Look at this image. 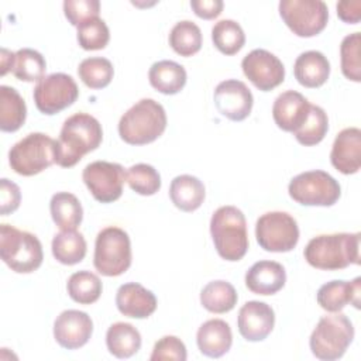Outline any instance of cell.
I'll return each mask as SVG.
<instances>
[{
  "instance_id": "1",
  "label": "cell",
  "mask_w": 361,
  "mask_h": 361,
  "mask_svg": "<svg viewBox=\"0 0 361 361\" xmlns=\"http://www.w3.org/2000/svg\"><path fill=\"white\" fill-rule=\"evenodd\" d=\"M103 140L102 124L87 113L68 117L56 140L55 164L62 168L76 165L87 152L94 151Z\"/></svg>"
},
{
  "instance_id": "2",
  "label": "cell",
  "mask_w": 361,
  "mask_h": 361,
  "mask_svg": "<svg viewBox=\"0 0 361 361\" xmlns=\"http://www.w3.org/2000/svg\"><path fill=\"white\" fill-rule=\"evenodd\" d=\"M360 233H334L313 237L303 255L309 265L322 271H338L360 264Z\"/></svg>"
},
{
  "instance_id": "3",
  "label": "cell",
  "mask_w": 361,
  "mask_h": 361,
  "mask_svg": "<svg viewBox=\"0 0 361 361\" xmlns=\"http://www.w3.org/2000/svg\"><path fill=\"white\" fill-rule=\"evenodd\" d=\"M165 128V109L154 99H141L118 121V135L130 145L149 144L159 138Z\"/></svg>"
},
{
  "instance_id": "4",
  "label": "cell",
  "mask_w": 361,
  "mask_h": 361,
  "mask_svg": "<svg viewBox=\"0 0 361 361\" xmlns=\"http://www.w3.org/2000/svg\"><path fill=\"white\" fill-rule=\"evenodd\" d=\"M210 234L217 254L226 261H240L248 251L245 216L235 206H221L213 213Z\"/></svg>"
},
{
  "instance_id": "5",
  "label": "cell",
  "mask_w": 361,
  "mask_h": 361,
  "mask_svg": "<svg viewBox=\"0 0 361 361\" xmlns=\"http://www.w3.org/2000/svg\"><path fill=\"white\" fill-rule=\"evenodd\" d=\"M0 257L17 274L37 271L44 259L42 245L37 235L10 224L0 226Z\"/></svg>"
},
{
  "instance_id": "6",
  "label": "cell",
  "mask_w": 361,
  "mask_h": 361,
  "mask_svg": "<svg viewBox=\"0 0 361 361\" xmlns=\"http://www.w3.org/2000/svg\"><path fill=\"white\" fill-rule=\"evenodd\" d=\"M354 338L351 320L343 313L323 316L310 334L312 354L323 361H334L344 355Z\"/></svg>"
},
{
  "instance_id": "7",
  "label": "cell",
  "mask_w": 361,
  "mask_h": 361,
  "mask_svg": "<svg viewBox=\"0 0 361 361\" xmlns=\"http://www.w3.org/2000/svg\"><path fill=\"white\" fill-rule=\"evenodd\" d=\"M56 141L44 133H30L8 151L11 169L23 176H32L55 164Z\"/></svg>"
},
{
  "instance_id": "8",
  "label": "cell",
  "mask_w": 361,
  "mask_h": 361,
  "mask_svg": "<svg viewBox=\"0 0 361 361\" xmlns=\"http://www.w3.org/2000/svg\"><path fill=\"white\" fill-rule=\"evenodd\" d=\"M93 265L104 276H118L131 265V243L120 227H106L99 231L94 243Z\"/></svg>"
},
{
  "instance_id": "9",
  "label": "cell",
  "mask_w": 361,
  "mask_h": 361,
  "mask_svg": "<svg viewBox=\"0 0 361 361\" xmlns=\"http://www.w3.org/2000/svg\"><path fill=\"white\" fill-rule=\"evenodd\" d=\"M289 196L303 206H333L340 195L338 182L327 172L314 169L293 176L288 186Z\"/></svg>"
},
{
  "instance_id": "10",
  "label": "cell",
  "mask_w": 361,
  "mask_h": 361,
  "mask_svg": "<svg viewBox=\"0 0 361 361\" xmlns=\"http://www.w3.org/2000/svg\"><path fill=\"white\" fill-rule=\"evenodd\" d=\"M279 16L293 34L309 38L326 28L329 8L322 0H281Z\"/></svg>"
},
{
  "instance_id": "11",
  "label": "cell",
  "mask_w": 361,
  "mask_h": 361,
  "mask_svg": "<svg viewBox=\"0 0 361 361\" xmlns=\"http://www.w3.org/2000/svg\"><path fill=\"white\" fill-rule=\"evenodd\" d=\"M255 237L259 247L265 251L288 252L299 241V227L289 213L268 212L257 220Z\"/></svg>"
},
{
  "instance_id": "12",
  "label": "cell",
  "mask_w": 361,
  "mask_h": 361,
  "mask_svg": "<svg viewBox=\"0 0 361 361\" xmlns=\"http://www.w3.org/2000/svg\"><path fill=\"white\" fill-rule=\"evenodd\" d=\"M78 96L79 89L75 79L62 72L47 75L37 83L32 92L37 109L47 116L56 114L72 106Z\"/></svg>"
},
{
  "instance_id": "13",
  "label": "cell",
  "mask_w": 361,
  "mask_h": 361,
  "mask_svg": "<svg viewBox=\"0 0 361 361\" xmlns=\"http://www.w3.org/2000/svg\"><path fill=\"white\" fill-rule=\"evenodd\" d=\"M82 179L97 202L111 203L123 193L126 172L120 164L94 161L85 166Z\"/></svg>"
},
{
  "instance_id": "14",
  "label": "cell",
  "mask_w": 361,
  "mask_h": 361,
  "mask_svg": "<svg viewBox=\"0 0 361 361\" xmlns=\"http://www.w3.org/2000/svg\"><path fill=\"white\" fill-rule=\"evenodd\" d=\"M241 68L245 78L259 90L269 92L285 79V68L278 56L267 49H252L243 61Z\"/></svg>"
},
{
  "instance_id": "15",
  "label": "cell",
  "mask_w": 361,
  "mask_h": 361,
  "mask_svg": "<svg viewBox=\"0 0 361 361\" xmlns=\"http://www.w3.org/2000/svg\"><path fill=\"white\" fill-rule=\"evenodd\" d=\"M214 106L231 121H243L251 113L254 97L247 85L237 79L220 82L214 89Z\"/></svg>"
},
{
  "instance_id": "16",
  "label": "cell",
  "mask_w": 361,
  "mask_h": 361,
  "mask_svg": "<svg viewBox=\"0 0 361 361\" xmlns=\"http://www.w3.org/2000/svg\"><path fill=\"white\" fill-rule=\"evenodd\" d=\"M93 333V322L85 312L69 309L63 310L54 323V337L66 350L83 347Z\"/></svg>"
},
{
  "instance_id": "17",
  "label": "cell",
  "mask_w": 361,
  "mask_h": 361,
  "mask_svg": "<svg viewBox=\"0 0 361 361\" xmlns=\"http://www.w3.org/2000/svg\"><path fill=\"white\" fill-rule=\"evenodd\" d=\"M275 324L274 309L259 300L245 302L237 319L240 334L247 341H262L272 331Z\"/></svg>"
},
{
  "instance_id": "18",
  "label": "cell",
  "mask_w": 361,
  "mask_h": 361,
  "mask_svg": "<svg viewBox=\"0 0 361 361\" xmlns=\"http://www.w3.org/2000/svg\"><path fill=\"white\" fill-rule=\"evenodd\" d=\"M331 165L344 175L360 171L361 166V130L348 127L341 130L333 142L330 152Z\"/></svg>"
},
{
  "instance_id": "19",
  "label": "cell",
  "mask_w": 361,
  "mask_h": 361,
  "mask_svg": "<svg viewBox=\"0 0 361 361\" xmlns=\"http://www.w3.org/2000/svg\"><path fill=\"white\" fill-rule=\"evenodd\" d=\"M316 299L320 307L330 313L340 312L348 303L358 309L361 302V278L357 276L353 281H330L319 288Z\"/></svg>"
},
{
  "instance_id": "20",
  "label": "cell",
  "mask_w": 361,
  "mask_h": 361,
  "mask_svg": "<svg viewBox=\"0 0 361 361\" xmlns=\"http://www.w3.org/2000/svg\"><path fill=\"white\" fill-rule=\"evenodd\" d=\"M118 312L133 319H147L157 309L155 295L137 282H128L118 288L116 295Z\"/></svg>"
},
{
  "instance_id": "21",
  "label": "cell",
  "mask_w": 361,
  "mask_h": 361,
  "mask_svg": "<svg viewBox=\"0 0 361 361\" xmlns=\"http://www.w3.org/2000/svg\"><path fill=\"white\" fill-rule=\"evenodd\" d=\"M310 103L296 90L281 93L272 106V117L275 124L288 133H293L307 117Z\"/></svg>"
},
{
  "instance_id": "22",
  "label": "cell",
  "mask_w": 361,
  "mask_h": 361,
  "mask_svg": "<svg viewBox=\"0 0 361 361\" xmlns=\"http://www.w3.org/2000/svg\"><path fill=\"white\" fill-rule=\"evenodd\" d=\"M286 272L276 261H258L245 274V286L257 295H274L285 286Z\"/></svg>"
},
{
  "instance_id": "23",
  "label": "cell",
  "mask_w": 361,
  "mask_h": 361,
  "mask_svg": "<svg viewBox=\"0 0 361 361\" xmlns=\"http://www.w3.org/2000/svg\"><path fill=\"white\" fill-rule=\"evenodd\" d=\"M196 343L203 355L210 358H220L231 348V329L228 323L221 319H210L199 327Z\"/></svg>"
},
{
  "instance_id": "24",
  "label": "cell",
  "mask_w": 361,
  "mask_h": 361,
  "mask_svg": "<svg viewBox=\"0 0 361 361\" xmlns=\"http://www.w3.org/2000/svg\"><path fill=\"white\" fill-rule=\"evenodd\" d=\"M296 80L305 87H320L330 75V62L320 51L302 52L293 65Z\"/></svg>"
},
{
  "instance_id": "25",
  "label": "cell",
  "mask_w": 361,
  "mask_h": 361,
  "mask_svg": "<svg viewBox=\"0 0 361 361\" xmlns=\"http://www.w3.org/2000/svg\"><path fill=\"white\" fill-rule=\"evenodd\" d=\"M206 190L203 182L192 175H179L172 179L169 186V197L172 203L182 212H195L204 200Z\"/></svg>"
},
{
  "instance_id": "26",
  "label": "cell",
  "mask_w": 361,
  "mask_h": 361,
  "mask_svg": "<svg viewBox=\"0 0 361 361\" xmlns=\"http://www.w3.org/2000/svg\"><path fill=\"white\" fill-rule=\"evenodd\" d=\"M151 86L164 94H176L186 85V71L175 61H158L148 72Z\"/></svg>"
},
{
  "instance_id": "27",
  "label": "cell",
  "mask_w": 361,
  "mask_h": 361,
  "mask_svg": "<svg viewBox=\"0 0 361 361\" xmlns=\"http://www.w3.org/2000/svg\"><path fill=\"white\" fill-rule=\"evenodd\" d=\"M106 345L117 358H130L141 348V334L130 323L117 322L106 333Z\"/></svg>"
},
{
  "instance_id": "28",
  "label": "cell",
  "mask_w": 361,
  "mask_h": 361,
  "mask_svg": "<svg viewBox=\"0 0 361 361\" xmlns=\"http://www.w3.org/2000/svg\"><path fill=\"white\" fill-rule=\"evenodd\" d=\"M27 106L20 93L11 87L0 86V130L14 133L25 123Z\"/></svg>"
},
{
  "instance_id": "29",
  "label": "cell",
  "mask_w": 361,
  "mask_h": 361,
  "mask_svg": "<svg viewBox=\"0 0 361 361\" xmlns=\"http://www.w3.org/2000/svg\"><path fill=\"white\" fill-rule=\"evenodd\" d=\"M49 212L54 223L61 230H76L83 219L79 199L69 192H58L51 197Z\"/></svg>"
},
{
  "instance_id": "30",
  "label": "cell",
  "mask_w": 361,
  "mask_h": 361,
  "mask_svg": "<svg viewBox=\"0 0 361 361\" xmlns=\"http://www.w3.org/2000/svg\"><path fill=\"white\" fill-rule=\"evenodd\" d=\"M52 255L63 265L79 264L86 255V240L76 230H61L52 238Z\"/></svg>"
},
{
  "instance_id": "31",
  "label": "cell",
  "mask_w": 361,
  "mask_h": 361,
  "mask_svg": "<svg viewBox=\"0 0 361 361\" xmlns=\"http://www.w3.org/2000/svg\"><path fill=\"white\" fill-rule=\"evenodd\" d=\"M238 296L234 286L227 281H212L200 292L202 306L212 313H227L237 305Z\"/></svg>"
},
{
  "instance_id": "32",
  "label": "cell",
  "mask_w": 361,
  "mask_h": 361,
  "mask_svg": "<svg viewBox=\"0 0 361 361\" xmlns=\"http://www.w3.org/2000/svg\"><path fill=\"white\" fill-rule=\"evenodd\" d=\"M68 295L80 305L94 303L103 290L100 278L90 271H78L72 274L66 283Z\"/></svg>"
},
{
  "instance_id": "33",
  "label": "cell",
  "mask_w": 361,
  "mask_h": 361,
  "mask_svg": "<svg viewBox=\"0 0 361 361\" xmlns=\"http://www.w3.org/2000/svg\"><path fill=\"white\" fill-rule=\"evenodd\" d=\"M329 117L326 111L316 104H310L307 117L305 121L293 131L296 141L305 147H312L319 144L327 134Z\"/></svg>"
},
{
  "instance_id": "34",
  "label": "cell",
  "mask_w": 361,
  "mask_h": 361,
  "mask_svg": "<svg viewBox=\"0 0 361 361\" xmlns=\"http://www.w3.org/2000/svg\"><path fill=\"white\" fill-rule=\"evenodd\" d=\"M47 62L44 56L31 48H21L14 52V61L11 66L13 75L23 82H39L45 78Z\"/></svg>"
},
{
  "instance_id": "35",
  "label": "cell",
  "mask_w": 361,
  "mask_h": 361,
  "mask_svg": "<svg viewBox=\"0 0 361 361\" xmlns=\"http://www.w3.org/2000/svg\"><path fill=\"white\" fill-rule=\"evenodd\" d=\"M169 45L178 55L192 56L202 48V31L193 21H179L169 32Z\"/></svg>"
},
{
  "instance_id": "36",
  "label": "cell",
  "mask_w": 361,
  "mask_h": 361,
  "mask_svg": "<svg viewBox=\"0 0 361 361\" xmlns=\"http://www.w3.org/2000/svg\"><path fill=\"white\" fill-rule=\"evenodd\" d=\"M212 41L224 55L237 54L245 44V34L234 20H220L212 28Z\"/></svg>"
},
{
  "instance_id": "37",
  "label": "cell",
  "mask_w": 361,
  "mask_h": 361,
  "mask_svg": "<svg viewBox=\"0 0 361 361\" xmlns=\"http://www.w3.org/2000/svg\"><path fill=\"white\" fill-rule=\"evenodd\" d=\"M78 75L87 87L103 89L111 82L114 68L107 58L90 56L79 63Z\"/></svg>"
},
{
  "instance_id": "38",
  "label": "cell",
  "mask_w": 361,
  "mask_h": 361,
  "mask_svg": "<svg viewBox=\"0 0 361 361\" xmlns=\"http://www.w3.org/2000/svg\"><path fill=\"white\" fill-rule=\"evenodd\" d=\"M128 186L138 195L152 196L161 189V176L158 171L148 164H135L126 172Z\"/></svg>"
},
{
  "instance_id": "39",
  "label": "cell",
  "mask_w": 361,
  "mask_h": 361,
  "mask_svg": "<svg viewBox=\"0 0 361 361\" xmlns=\"http://www.w3.org/2000/svg\"><path fill=\"white\" fill-rule=\"evenodd\" d=\"M360 48H361V34L353 32L343 38L340 45L341 56V72L343 75L353 80L361 82V61H360Z\"/></svg>"
},
{
  "instance_id": "40",
  "label": "cell",
  "mask_w": 361,
  "mask_h": 361,
  "mask_svg": "<svg viewBox=\"0 0 361 361\" xmlns=\"http://www.w3.org/2000/svg\"><path fill=\"white\" fill-rule=\"evenodd\" d=\"M110 39V31L100 17L90 18L78 27V42L86 51L106 48Z\"/></svg>"
},
{
  "instance_id": "41",
  "label": "cell",
  "mask_w": 361,
  "mask_h": 361,
  "mask_svg": "<svg viewBox=\"0 0 361 361\" xmlns=\"http://www.w3.org/2000/svg\"><path fill=\"white\" fill-rule=\"evenodd\" d=\"M63 13L68 21L79 27L82 23L99 17L100 1L99 0H65Z\"/></svg>"
},
{
  "instance_id": "42",
  "label": "cell",
  "mask_w": 361,
  "mask_h": 361,
  "mask_svg": "<svg viewBox=\"0 0 361 361\" xmlns=\"http://www.w3.org/2000/svg\"><path fill=\"white\" fill-rule=\"evenodd\" d=\"M188 358L186 347L180 338L176 336H164L159 338L154 348L152 354L149 357L151 361H159V360H173V361H185Z\"/></svg>"
},
{
  "instance_id": "43",
  "label": "cell",
  "mask_w": 361,
  "mask_h": 361,
  "mask_svg": "<svg viewBox=\"0 0 361 361\" xmlns=\"http://www.w3.org/2000/svg\"><path fill=\"white\" fill-rule=\"evenodd\" d=\"M0 199H1V214L7 216L13 212H16L20 206V200H21V193H20V188L3 178L0 182Z\"/></svg>"
},
{
  "instance_id": "44",
  "label": "cell",
  "mask_w": 361,
  "mask_h": 361,
  "mask_svg": "<svg viewBox=\"0 0 361 361\" xmlns=\"http://www.w3.org/2000/svg\"><path fill=\"white\" fill-rule=\"evenodd\" d=\"M224 3L221 0H192L190 7L203 20H213L220 16Z\"/></svg>"
},
{
  "instance_id": "45",
  "label": "cell",
  "mask_w": 361,
  "mask_h": 361,
  "mask_svg": "<svg viewBox=\"0 0 361 361\" xmlns=\"http://www.w3.org/2000/svg\"><path fill=\"white\" fill-rule=\"evenodd\" d=\"M337 16L341 21L347 24H357L361 18V1H338L337 6Z\"/></svg>"
},
{
  "instance_id": "46",
  "label": "cell",
  "mask_w": 361,
  "mask_h": 361,
  "mask_svg": "<svg viewBox=\"0 0 361 361\" xmlns=\"http://www.w3.org/2000/svg\"><path fill=\"white\" fill-rule=\"evenodd\" d=\"M13 61H14V54L10 52L8 49L3 48L1 49V76H4L8 71H11V66H13Z\"/></svg>"
}]
</instances>
